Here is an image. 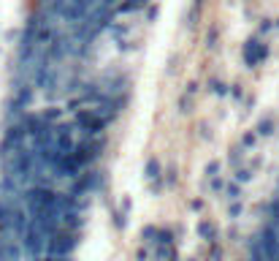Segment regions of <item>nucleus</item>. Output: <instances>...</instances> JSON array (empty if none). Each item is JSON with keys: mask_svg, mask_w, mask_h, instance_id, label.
<instances>
[{"mask_svg": "<svg viewBox=\"0 0 279 261\" xmlns=\"http://www.w3.org/2000/svg\"><path fill=\"white\" fill-rule=\"evenodd\" d=\"M103 182H106V177H103V172L98 169V166H92V169H84L82 177L73 179V182H68V196L76 201H89L95 193L103 191Z\"/></svg>", "mask_w": 279, "mask_h": 261, "instance_id": "obj_1", "label": "nucleus"}, {"mask_svg": "<svg viewBox=\"0 0 279 261\" xmlns=\"http://www.w3.org/2000/svg\"><path fill=\"white\" fill-rule=\"evenodd\" d=\"M103 150H106V136H82L76 142L73 158L79 161L82 169H92L103 158Z\"/></svg>", "mask_w": 279, "mask_h": 261, "instance_id": "obj_2", "label": "nucleus"}, {"mask_svg": "<svg viewBox=\"0 0 279 261\" xmlns=\"http://www.w3.org/2000/svg\"><path fill=\"white\" fill-rule=\"evenodd\" d=\"M82 245V231H73V228L62 226L60 231L49 240L46 245V256H57V259H71L73 250Z\"/></svg>", "mask_w": 279, "mask_h": 261, "instance_id": "obj_3", "label": "nucleus"}, {"mask_svg": "<svg viewBox=\"0 0 279 261\" xmlns=\"http://www.w3.org/2000/svg\"><path fill=\"white\" fill-rule=\"evenodd\" d=\"M73 125L82 136H106V128L111 123L98 109H79L73 114Z\"/></svg>", "mask_w": 279, "mask_h": 261, "instance_id": "obj_4", "label": "nucleus"}, {"mask_svg": "<svg viewBox=\"0 0 279 261\" xmlns=\"http://www.w3.org/2000/svg\"><path fill=\"white\" fill-rule=\"evenodd\" d=\"M241 57H244V65H247V68H258L260 63L268 57V44L260 41L258 35H252V38H247V41H244Z\"/></svg>", "mask_w": 279, "mask_h": 261, "instance_id": "obj_5", "label": "nucleus"}, {"mask_svg": "<svg viewBox=\"0 0 279 261\" xmlns=\"http://www.w3.org/2000/svg\"><path fill=\"white\" fill-rule=\"evenodd\" d=\"M144 179H147V188H149V193H155V196H160L165 188L163 182V163L157 158H147V163H144Z\"/></svg>", "mask_w": 279, "mask_h": 261, "instance_id": "obj_6", "label": "nucleus"}, {"mask_svg": "<svg viewBox=\"0 0 279 261\" xmlns=\"http://www.w3.org/2000/svg\"><path fill=\"white\" fill-rule=\"evenodd\" d=\"M274 130H277V123H274V117H260V123L255 125V133L263 139L274 136Z\"/></svg>", "mask_w": 279, "mask_h": 261, "instance_id": "obj_7", "label": "nucleus"}, {"mask_svg": "<svg viewBox=\"0 0 279 261\" xmlns=\"http://www.w3.org/2000/svg\"><path fill=\"white\" fill-rule=\"evenodd\" d=\"M62 114H65V109H60V106H49V109H44V112H41V117L46 120L49 125L62 123Z\"/></svg>", "mask_w": 279, "mask_h": 261, "instance_id": "obj_8", "label": "nucleus"}, {"mask_svg": "<svg viewBox=\"0 0 279 261\" xmlns=\"http://www.w3.org/2000/svg\"><path fill=\"white\" fill-rule=\"evenodd\" d=\"M198 234H201L204 240H209V242L217 240V228H214V223H211V220H201V223H198Z\"/></svg>", "mask_w": 279, "mask_h": 261, "instance_id": "obj_9", "label": "nucleus"}, {"mask_svg": "<svg viewBox=\"0 0 279 261\" xmlns=\"http://www.w3.org/2000/svg\"><path fill=\"white\" fill-rule=\"evenodd\" d=\"M225 188H228V182H225L222 174H217V177L209 179V193L211 196H225Z\"/></svg>", "mask_w": 279, "mask_h": 261, "instance_id": "obj_10", "label": "nucleus"}, {"mask_svg": "<svg viewBox=\"0 0 279 261\" xmlns=\"http://www.w3.org/2000/svg\"><path fill=\"white\" fill-rule=\"evenodd\" d=\"M209 93H211V96H217V98H225L228 93H231V84H225L222 79H211V82H209Z\"/></svg>", "mask_w": 279, "mask_h": 261, "instance_id": "obj_11", "label": "nucleus"}, {"mask_svg": "<svg viewBox=\"0 0 279 261\" xmlns=\"http://www.w3.org/2000/svg\"><path fill=\"white\" fill-rule=\"evenodd\" d=\"M252 177H255V172H252L250 166H238L236 172H233V182H238V185H247Z\"/></svg>", "mask_w": 279, "mask_h": 261, "instance_id": "obj_12", "label": "nucleus"}, {"mask_svg": "<svg viewBox=\"0 0 279 261\" xmlns=\"http://www.w3.org/2000/svg\"><path fill=\"white\" fill-rule=\"evenodd\" d=\"M192 106H195V101H192V96H187V93H182V96H179V101H176V109H179V114H190V112H192Z\"/></svg>", "mask_w": 279, "mask_h": 261, "instance_id": "obj_13", "label": "nucleus"}, {"mask_svg": "<svg viewBox=\"0 0 279 261\" xmlns=\"http://www.w3.org/2000/svg\"><path fill=\"white\" fill-rule=\"evenodd\" d=\"M241 161H244V150H241V145L233 147L231 152H228V166H233V172H236L238 166H241Z\"/></svg>", "mask_w": 279, "mask_h": 261, "instance_id": "obj_14", "label": "nucleus"}, {"mask_svg": "<svg viewBox=\"0 0 279 261\" xmlns=\"http://www.w3.org/2000/svg\"><path fill=\"white\" fill-rule=\"evenodd\" d=\"M241 196H244L241 185H238V182H228V188H225V199L228 201H241Z\"/></svg>", "mask_w": 279, "mask_h": 261, "instance_id": "obj_15", "label": "nucleus"}, {"mask_svg": "<svg viewBox=\"0 0 279 261\" xmlns=\"http://www.w3.org/2000/svg\"><path fill=\"white\" fill-rule=\"evenodd\" d=\"M220 172H222V163H220L217 158H214V161H209V163L204 166V177H206V179H211V177H217Z\"/></svg>", "mask_w": 279, "mask_h": 261, "instance_id": "obj_16", "label": "nucleus"}, {"mask_svg": "<svg viewBox=\"0 0 279 261\" xmlns=\"http://www.w3.org/2000/svg\"><path fill=\"white\" fill-rule=\"evenodd\" d=\"M255 145H258V133H255V130H247V133H241V150H252Z\"/></svg>", "mask_w": 279, "mask_h": 261, "instance_id": "obj_17", "label": "nucleus"}, {"mask_svg": "<svg viewBox=\"0 0 279 261\" xmlns=\"http://www.w3.org/2000/svg\"><path fill=\"white\" fill-rule=\"evenodd\" d=\"M163 182H165V185H168V188H174V185H176V182H179V169H176V166H171L168 172L163 174Z\"/></svg>", "mask_w": 279, "mask_h": 261, "instance_id": "obj_18", "label": "nucleus"}, {"mask_svg": "<svg viewBox=\"0 0 279 261\" xmlns=\"http://www.w3.org/2000/svg\"><path fill=\"white\" fill-rule=\"evenodd\" d=\"M217 35H220L217 28H209V33H206V49H217Z\"/></svg>", "mask_w": 279, "mask_h": 261, "instance_id": "obj_19", "label": "nucleus"}, {"mask_svg": "<svg viewBox=\"0 0 279 261\" xmlns=\"http://www.w3.org/2000/svg\"><path fill=\"white\" fill-rule=\"evenodd\" d=\"M198 136H201V142H211V125L198 123Z\"/></svg>", "mask_w": 279, "mask_h": 261, "instance_id": "obj_20", "label": "nucleus"}, {"mask_svg": "<svg viewBox=\"0 0 279 261\" xmlns=\"http://www.w3.org/2000/svg\"><path fill=\"white\" fill-rule=\"evenodd\" d=\"M241 212H244V201H231V207H228V215H231V218L236 220Z\"/></svg>", "mask_w": 279, "mask_h": 261, "instance_id": "obj_21", "label": "nucleus"}, {"mask_svg": "<svg viewBox=\"0 0 279 261\" xmlns=\"http://www.w3.org/2000/svg\"><path fill=\"white\" fill-rule=\"evenodd\" d=\"M271 30H274V22H271V19H260L258 35H265V33H271Z\"/></svg>", "mask_w": 279, "mask_h": 261, "instance_id": "obj_22", "label": "nucleus"}, {"mask_svg": "<svg viewBox=\"0 0 279 261\" xmlns=\"http://www.w3.org/2000/svg\"><path fill=\"white\" fill-rule=\"evenodd\" d=\"M231 96L236 98V101H241V98H244V87H241V84H231Z\"/></svg>", "mask_w": 279, "mask_h": 261, "instance_id": "obj_23", "label": "nucleus"}, {"mask_svg": "<svg viewBox=\"0 0 279 261\" xmlns=\"http://www.w3.org/2000/svg\"><path fill=\"white\" fill-rule=\"evenodd\" d=\"M157 14H160V8H157V6L147 8V19H157Z\"/></svg>", "mask_w": 279, "mask_h": 261, "instance_id": "obj_24", "label": "nucleus"}, {"mask_svg": "<svg viewBox=\"0 0 279 261\" xmlns=\"http://www.w3.org/2000/svg\"><path fill=\"white\" fill-rule=\"evenodd\" d=\"M119 3H125V0H103V6H106V8H111V11H114V8L119 6Z\"/></svg>", "mask_w": 279, "mask_h": 261, "instance_id": "obj_25", "label": "nucleus"}, {"mask_svg": "<svg viewBox=\"0 0 279 261\" xmlns=\"http://www.w3.org/2000/svg\"><path fill=\"white\" fill-rule=\"evenodd\" d=\"M190 207L195 210V212H201V210H204V201H201V199H192V201H190Z\"/></svg>", "mask_w": 279, "mask_h": 261, "instance_id": "obj_26", "label": "nucleus"}, {"mask_svg": "<svg viewBox=\"0 0 279 261\" xmlns=\"http://www.w3.org/2000/svg\"><path fill=\"white\" fill-rule=\"evenodd\" d=\"M136 259H138V261H147V259H149V250H147V247H141V250L136 253Z\"/></svg>", "mask_w": 279, "mask_h": 261, "instance_id": "obj_27", "label": "nucleus"}, {"mask_svg": "<svg viewBox=\"0 0 279 261\" xmlns=\"http://www.w3.org/2000/svg\"><path fill=\"white\" fill-rule=\"evenodd\" d=\"M204 6V0H192V8H201Z\"/></svg>", "mask_w": 279, "mask_h": 261, "instance_id": "obj_28", "label": "nucleus"}, {"mask_svg": "<svg viewBox=\"0 0 279 261\" xmlns=\"http://www.w3.org/2000/svg\"><path fill=\"white\" fill-rule=\"evenodd\" d=\"M274 28H277V30H279V19H277V22H274Z\"/></svg>", "mask_w": 279, "mask_h": 261, "instance_id": "obj_29", "label": "nucleus"}, {"mask_svg": "<svg viewBox=\"0 0 279 261\" xmlns=\"http://www.w3.org/2000/svg\"><path fill=\"white\" fill-rule=\"evenodd\" d=\"M192 261H195V259H192Z\"/></svg>", "mask_w": 279, "mask_h": 261, "instance_id": "obj_30", "label": "nucleus"}]
</instances>
